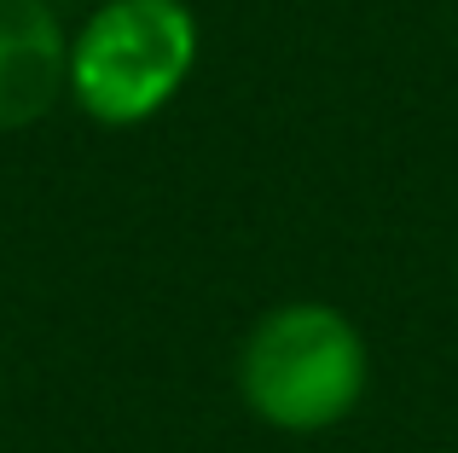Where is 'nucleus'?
Masks as SVG:
<instances>
[{"label": "nucleus", "mask_w": 458, "mask_h": 453, "mask_svg": "<svg viewBox=\"0 0 458 453\" xmlns=\"http://www.w3.org/2000/svg\"><path fill=\"white\" fill-rule=\"evenodd\" d=\"M238 401L279 436H325L360 413L371 389V343L354 314L319 296H291L250 320L233 361Z\"/></svg>", "instance_id": "nucleus-1"}, {"label": "nucleus", "mask_w": 458, "mask_h": 453, "mask_svg": "<svg viewBox=\"0 0 458 453\" xmlns=\"http://www.w3.org/2000/svg\"><path fill=\"white\" fill-rule=\"evenodd\" d=\"M203 23L186 0H99L70 30V105L99 128H146L186 93Z\"/></svg>", "instance_id": "nucleus-2"}, {"label": "nucleus", "mask_w": 458, "mask_h": 453, "mask_svg": "<svg viewBox=\"0 0 458 453\" xmlns=\"http://www.w3.org/2000/svg\"><path fill=\"white\" fill-rule=\"evenodd\" d=\"M70 99V30L53 0H0V134H30Z\"/></svg>", "instance_id": "nucleus-3"}]
</instances>
